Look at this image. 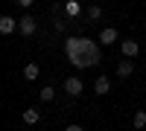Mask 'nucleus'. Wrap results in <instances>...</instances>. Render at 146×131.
<instances>
[{"mask_svg":"<svg viewBox=\"0 0 146 131\" xmlns=\"http://www.w3.org/2000/svg\"><path fill=\"white\" fill-rule=\"evenodd\" d=\"M64 58L76 70H88V67H96L102 61V50H100L96 41L82 38V35H73V38L64 41Z\"/></svg>","mask_w":146,"mask_h":131,"instance_id":"1","label":"nucleus"},{"mask_svg":"<svg viewBox=\"0 0 146 131\" xmlns=\"http://www.w3.org/2000/svg\"><path fill=\"white\" fill-rule=\"evenodd\" d=\"M18 32H21V35H27V38H32V35L38 32V20H35L32 15H23V18H18Z\"/></svg>","mask_w":146,"mask_h":131,"instance_id":"2","label":"nucleus"},{"mask_svg":"<svg viewBox=\"0 0 146 131\" xmlns=\"http://www.w3.org/2000/svg\"><path fill=\"white\" fill-rule=\"evenodd\" d=\"M82 90H85V85H82V79H79V76L64 79V93H67V96H79Z\"/></svg>","mask_w":146,"mask_h":131,"instance_id":"3","label":"nucleus"},{"mask_svg":"<svg viewBox=\"0 0 146 131\" xmlns=\"http://www.w3.org/2000/svg\"><path fill=\"white\" fill-rule=\"evenodd\" d=\"M120 50H123V58H135V55L140 53V44H137L135 38H129V41L120 44Z\"/></svg>","mask_w":146,"mask_h":131,"instance_id":"4","label":"nucleus"},{"mask_svg":"<svg viewBox=\"0 0 146 131\" xmlns=\"http://www.w3.org/2000/svg\"><path fill=\"white\" fill-rule=\"evenodd\" d=\"M108 90H111V82H108V76H96V82H94V93H96V96H105Z\"/></svg>","mask_w":146,"mask_h":131,"instance_id":"5","label":"nucleus"},{"mask_svg":"<svg viewBox=\"0 0 146 131\" xmlns=\"http://www.w3.org/2000/svg\"><path fill=\"white\" fill-rule=\"evenodd\" d=\"M15 29H18V20L12 18V15H3V18H0V32H3V35H12Z\"/></svg>","mask_w":146,"mask_h":131,"instance_id":"6","label":"nucleus"},{"mask_svg":"<svg viewBox=\"0 0 146 131\" xmlns=\"http://www.w3.org/2000/svg\"><path fill=\"white\" fill-rule=\"evenodd\" d=\"M131 73H135V64H131V58H123V61L117 64V76H120V79H129Z\"/></svg>","mask_w":146,"mask_h":131,"instance_id":"7","label":"nucleus"},{"mask_svg":"<svg viewBox=\"0 0 146 131\" xmlns=\"http://www.w3.org/2000/svg\"><path fill=\"white\" fill-rule=\"evenodd\" d=\"M117 38H120V32L114 26H108V29L100 32V44H117Z\"/></svg>","mask_w":146,"mask_h":131,"instance_id":"8","label":"nucleus"},{"mask_svg":"<svg viewBox=\"0 0 146 131\" xmlns=\"http://www.w3.org/2000/svg\"><path fill=\"white\" fill-rule=\"evenodd\" d=\"M38 120H41V111L38 108H27V111H23V122H27V125H35Z\"/></svg>","mask_w":146,"mask_h":131,"instance_id":"9","label":"nucleus"},{"mask_svg":"<svg viewBox=\"0 0 146 131\" xmlns=\"http://www.w3.org/2000/svg\"><path fill=\"white\" fill-rule=\"evenodd\" d=\"M38 73H41V67L35 64V61H32V64H27V67H23V76H27L29 82H35V79H38Z\"/></svg>","mask_w":146,"mask_h":131,"instance_id":"10","label":"nucleus"},{"mask_svg":"<svg viewBox=\"0 0 146 131\" xmlns=\"http://www.w3.org/2000/svg\"><path fill=\"white\" fill-rule=\"evenodd\" d=\"M146 128V111H135V131Z\"/></svg>","mask_w":146,"mask_h":131,"instance_id":"11","label":"nucleus"},{"mask_svg":"<svg viewBox=\"0 0 146 131\" xmlns=\"http://www.w3.org/2000/svg\"><path fill=\"white\" fill-rule=\"evenodd\" d=\"M100 18H102V9L96 6V3H94V6H88V20H100Z\"/></svg>","mask_w":146,"mask_h":131,"instance_id":"12","label":"nucleus"},{"mask_svg":"<svg viewBox=\"0 0 146 131\" xmlns=\"http://www.w3.org/2000/svg\"><path fill=\"white\" fill-rule=\"evenodd\" d=\"M41 99H44V102L56 99V88H50V85H47V88H41Z\"/></svg>","mask_w":146,"mask_h":131,"instance_id":"13","label":"nucleus"},{"mask_svg":"<svg viewBox=\"0 0 146 131\" xmlns=\"http://www.w3.org/2000/svg\"><path fill=\"white\" fill-rule=\"evenodd\" d=\"M67 12H70V15H76V12H79V3H73V0H70V3H67Z\"/></svg>","mask_w":146,"mask_h":131,"instance_id":"14","label":"nucleus"},{"mask_svg":"<svg viewBox=\"0 0 146 131\" xmlns=\"http://www.w3.org/2000/svg\"><path fill=\"white\" fill-rule=\"evenodd\" d=\"M15 3H18V6H23V9H29V6H32V0H15Z\"/></svg>","mask_w":146,"mask_h":131,"instance_id":"15","label":"nucleus"},{"mask_svg":"<svg viewBox=\"0 0 146 131\" xmlns=\"http://www.w3.org/2000/svg\"><path fill=\"white\" fill-rule=\"evenodd\" d=\"M64 131H85V128H82V125H67Z\"/></svg>","mask_w":146,"mask_h":131,"instance_id":"16","label":"nucleus"}]
</instances>
